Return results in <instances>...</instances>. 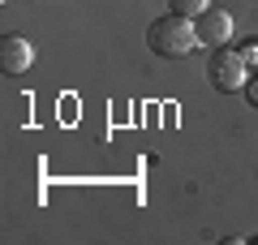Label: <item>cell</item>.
I'll return each instance as SVG.
<instances>
[{
	"instance_id": "obj_3",
	"label": "cell",
	"mask_w": 258,
	"mask_h": 245,
	"mask_svg": "<svg viewBox=\"0 0 258 245\" xmlns=\"http://www.w3.org/2000/svg\"><path fill=\"white\" fill-rule=\"evenodd\" d=\"M194 35H198V47H224L232 39V13L228 9H207L194 18Z\"/></svg>"
},
{
	"instance_id": "obj_4",
	"label": "cell",
	"mask_w": 258,
	"mask_h": 245,
	"mask_svg": "<svg viewBox=\"0 0 258 245\" xmlns=\"http://www.w3.org/2000/svg\"><path fill=\"white\" fill-rule=\"evenodd\" d=\"M30 60H35V47H30L26 35H5L0 39V73L18 78V73L30 69Z\"/></svg>"
},
{
	"instance_id": "obj_7",
	"label": "cell",
	"mask_w": 258,
	"mask_h": 245,
	"mask_svg": "<svg viewBox=\"0 0 258 245\" xmlns=\"http://www.w3.org/2000/svg\"><path fill=\"white\" fill-rule=\"evenodd\" d=\"M245 99H249V103H254V108H258V73H254V78L245 82Z\"/></svg>"
},
{
	"instance_id": "obj_1",
	"label": "cell",
	"mask_w": 258,
	"mask_h": 245,
	"mask_svg": "<svg viewBox=\"0 0 258 245\" xmlns=\"http://www.w3.org/2000/svg\"><path fill=\"white\" fill-rule=\"evenodd\" d=\"M147 47L159 56V60H181L198 47V35H194V18H181V13H164L147 26Z\"/></svg>"
},
{
	"instance_id": "obj_6",
	"label": "cell",
	"mask_w": 258,
	"mask_h": 245,
	"mask_svg": "<svg viewBox=\"0 0 258 245\" xmlns=\"http://www.w3.org/2000/svg\"><path fill=\"white\" fill-rule=\"evenodd\" d=\"M241 56H245L249 69H258V39H245V43H241Z\"/></svg>"
},
{
	"instance_id": "obj_5",
	"label": "cell",
	"mask_w": 258,
	"mask_h": 245,
	"mask_svg": "<svg viewBox=\"0 0 258 245\" xmlns=\"http://www.w3.org/2000/svg\"><path fill=\"white\" fill-rule=\"evenodd\" d=\"M207 9H211V0H168V13H181V18H198Z\"/></svg>"
},
{
	"instance_id": "obj_2",
	"label": "cell",
	"mask_w": 258,
	"mask_h": 245,
	"mask_svg": "<svg viewBox=\"0 0 258 245\" xmlns=\"http://www.w3.org/2000/svg\"><path fill=\"white\" fill-rule=\"evenodd\" d=\"M207 78H211L215 91L232 95V91H245V82L254 78V69L245 65V56L232 52L228 43L224 47H211V60H207Z\"/></svg>"
}]
</instances>
